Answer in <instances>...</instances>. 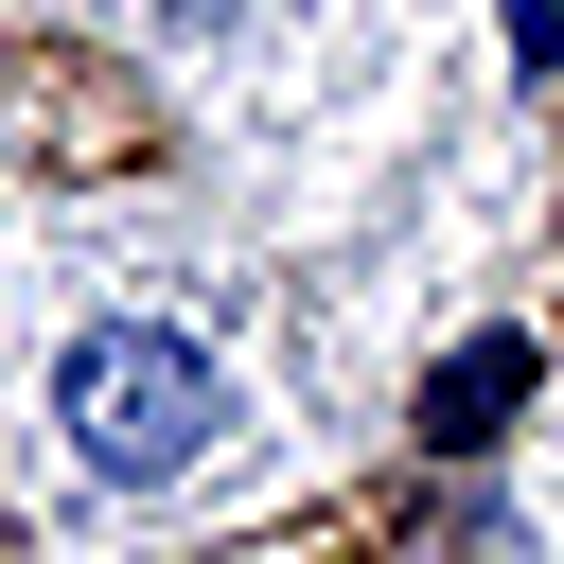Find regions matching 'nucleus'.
Wrapping results in <instances>:
<instances>
[{
    "instance_id": "1",
    "label": "nucleus",
    "mask_w": 564,
    "mask_h": 564,
    "mask_svg": "<svg viewBox=\"0 0 564 564\" xmlns=\"http://www.w3.org/2000/svg\"><path fill=\"white\" fill-rule=\"evenodd\" d=\"M18 405H35V458H53L88 511H159V494H194V476L247 441L229 335H212L194 300H159V282L53 300L35 352H18Z\"/></svg>"
},
{
    "instance_id": "2",
    "label": "nucleus",
    "mask_w": 564,
    "mask_h": 564,
    "mask_svg": "<svg viewBox=\"0 0 564 564\" xmlns=\"http://www.w3.org/2000/svg\"><path fill=\"white\" fill-rule=\"evenodd\" d=\"M335 0H106V35L176 88H282V53L317 35Z\"/></svg>"
}]
</instances>
